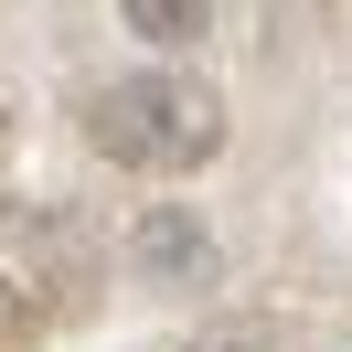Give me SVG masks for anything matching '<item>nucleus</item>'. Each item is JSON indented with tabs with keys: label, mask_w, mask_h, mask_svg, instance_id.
Returning <instances> with one entry per match:
<instances>
[{
	"label": "nucleus",
	"mask_w": 352,
	"mask_h": 352,
	"mask_svg": "<svg viewBox=\"0 0 352 352\" xmlns=\"http://www.w3.org/2000/svg\"><path fill=\"white\" fill-rule=\"evenodd\" d=\"M86 150L118 160V171H150V182H182L224 150V86L192 65H139V75H107L86 96Z\"/></svg>",
	"instance_id": "obj_1"
},
{
	"label": "nucleus",
	"mask_w": 352,
	"mask_h": 352,
	"mask_svg": "<svg viewBox=\"0 0 352 352\" xmlns=\"http://www.w3.org/2000/svg\"><path fill=\"white\" fill-rule=\"evenodd\" d=\"M75 278V224L54 203H0V320H32Z\"/></svg>",
	"instance_id": "obj_2"
},
{
	"label": "nucleus",
	"mask_w": 352,
	"mask_h": 352,
	"mask_svg": "<svg viewBox=\"0 0 352 352\" xmlns=\"http://www.w3.org/2000/svg\"><path fill=\"white\" fill-rule=\"evenodd\" d=\"M129 267H139V288H214L224 245H214V224H203L192 203H150V214L129 224Z\"/></svg>",
	"instance_id": "obj_3"
},
{
	"label": "nucleus",
	"mask_w": 352,
	"mask_h": 352,
	"mask_svg": "<svg viewBox=\"0 0 352 352\" xmlns=\"http://www.w3.org/2000/svg\"><path fill=\"white\" fill-rule=\"evenodd\" d=\"M118 32H139V43L171 65V54H192L203 32H214V0H118Z\"/></svg>",
	"instance_id": "obj_4"
},
{
	"label": "nucleus",
	"mask_w": 352,
	"mask_h": 352,
	"mask_svg": "<svg viewBox=\"0 0 352 352\" xmlns=\"http://www.w3.org/2000/svg\"><path fill=\"white\" fill-rule=\"evenodd\" d=\"M182 352H309V342H299V320H214L203 342H182Z\"/></svg>",
	"instance_id": "obj_5"
},
{
	"label": "nucleus",
	"mask_w": 352,
	"mask_h": 352,
	"mask_svg": "<svg viewBox=\"0 0 352 352\" xmlns=\"http://www.w3.org/2000/svg\"><path fill=\"white\" fill-rule=\"evenodd\" d=\"M0 129H11V118H0Z\"/></svg>",
	"instance_id": "obj_6"
}]
</instances>
